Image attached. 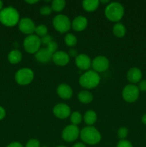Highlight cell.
Instances as JSON below:
<instances>
[{
    "label": "cell",
    "instance_id": "40",
    "mask_svg": "<svg viewBox=\"0 0 146 147\" xmlns=\"http://www.w3.org/2000/svg\"><path fill=\"white\" fill-rule=\"evenodd\" d=\"M142 122H143L145 125H146V113L143 115V116L142 117Z\"/></svg>",
    "mask_w": 146,
    "mask_h": 147
},
{
    "label": "cell",
    "instance_id": "39",
    "mask_svg": "<svg viewBox=\"0 0 146 147\" xmlns=\"http://www.w3.org/2000/svg\"><path fill=\"white\" fill-rule=\"evenodd\" d=\"M38 2V1H36V0H31V1H26V3H27V4H36V3Z\"/></svg>",
    "mask_w": 146,
    "mask_h": 147
},
{
    "label": "cell",
    "instance_id": "20",
    "mask_svg": "<svg viewBox=\"0 0 146 147\" xmlns=\"http://www.w3.org/2000/svg\"><path fill=\"white\" fill-rule=\"evenodd\" d=\"M77 98H78V100L84 104H88V103H91L93 100L92 94L88 90L80 91L77 96Z\"/></svg>",
    "mask_w": 146,
    "mask_h": 147
},
{
    "label": "cell",
    "instance_id": "14",
    "mask_svg": "<svg viewBox=\"0 0 146 147\" xmlns=\"http://www.w3.org/2000/svg\"><path fill=\"white\" fill-rule=\"evenodd\" d=\"M76 65L82 70H87L92 65L90 57L85 54H80L75 58Z\"/></svg>",
    "mask_w": 146,
    "mask_h": 147
},
{
    "label": "cell",
    "instance_id": "12",
    "mask_svg": "<svg viewBox=\"0 0 146 147\" xmlns=\"http://www.w3.org/2000/svg\"><path fill=\"white\" fill-rule=\"evenodd\" d=\"M53 113L58 119H64L71 115V109L70 106L64 103H58L54 106L53 109Z\"/></svg>",
    "mask_w": 146,
    "mask_h": 147
},
{
    "label": "cell",
    "instance_id": "44",
    "mask_svg": "<svg viewBox=\"0 0 146 147\" xmlns=\"http://www.w3.org/2000/svg\"><path fill=\"white\" fill-rule=\"evenodd\" d=\"M42 147H47V146H42Z\"/></svg>",
    "mask_w": 146,
    "mask_h": 147
},
{
    "label": "cell",
    "instance_id": "30",
    "mask_svg": "<svg viewBox=\"0 0 146 147\" xmlns=\"http://www.w3.org/2000/svg\"><path fill=\"white\" fill-rule=\"evenodd\" d=\"M52 11V9L51 7L48 5H45V6H42V7L40 8V12L42 15L44 16H47L50 15V14Z\"/></svg>",
    "mask_w": 146,
    "mask_h": 147
},
{
    "label": "cell",
    "instance_id": "36",
    "mask_svg": "<svg viewBox=\"0 0 146 147\" xmlns=\"http://www.w3.org/2000/svg\"><path fill=\"white\" fill-rule=\"evenodd\" d=\"M6 116V111L3 107L0 106V121L4 119Z\"/></svg>",
    "mask_w": 146,
    "mask_h": 147
},
{
    "label": "cell",
    "instance_id": "10",
    "mask_svg": "<svg viewBox=\"0 0 146 147\" xmlns=\"http://www.w3.org/2000/svg\"><path fill=\"white\" fill-rule=\"evenodd\" d=\"M91 66L96 73H103L108 69L110 62L105 56L100 55L94 57V60L92 61Z\"/></svg>",
    "mask_w": 146,
    "mask_h": 147
},
{
    "label": "cell",
    "instance_id": "27",
    "mask_svg": "<svg viewBox=\"0 0 146 147\" xmlns=\"http://www.w3.org/2000/svg\"><path fill=\"white\" fill-rule=\"evenodd\" d=\"M34 32L36 33V35L38 36L39 37H42L48 34V28L47 27V26L44 25V24H41V25L36 27Z\"/></svg>",
    "mask_w": 146,
    "mask_h": 147
},
{
    "label": "cell",
    "instance_id": "43",
    "mask_svg": "<svg viewBox=\"0 0 146 147\" xmlns=\"http://www.w3.org/2000/svg\"><path fill=\"white\" fill-rule=\"evenodd\" d=\"M57 147H66V146H57Z\"/></svg>",
    "mask_w": 146,
    "mask_h": 147
},
{
    "label": "cell",
    "instance_id": "31",
    "mask_svg": "<svg viewBox=\"0 0 146 147\" xmlns=\"http://www.w3.org/2000/svg\"><path fill=\"white\" fill-rule=\"evenodd\" d=\"M25 147H40V142L35 139H30L28 141Z\"/></svg>",
    "mask_w": 146,
    "mask_h": 147
},
{
    "label": "cell",
    "instance_id": "33",
    "mask_svg": "<svg viewBox=\"0 0 146 147\" xmlns=\"http://www.w3.org/2000/svg\"><path fill=\"white\" fill-rule=\"evenodd\" d=\"M117 147H133L132 144L129 141L125 139H122L117 143Z\"/></svg>",
    "mask_w": 146,
    "mask_h": 147
},
{
    "label": "cell",
    "instance_id": "3",
    "mask_svg": "<svg viewBox=\"0 0 146 147\" xmlns=\"http://www.w3.org/2000/svg\"><path fill=\"white\" fill-rule=\"evenodd\" d=\"M125 9L123 6L119 2H111L105 7L104 14L110 21L117 22L123 18Z\"/></svg>",
    "mask_w": 146,
    "mask_h": 147
},
{
    "label": "cell",
    "instance_id": "18",
    "mask_svg": "<svg viewBox=\"0 0 146 147\" xmlns=\"http://www.w3.org/2000/svg\"><path fill=\"white\" fill-rule=\"evenodd\" d=\"M127 78L133 84L139 83L142 79V72L138 67H131L127 73Z\"/></svg>",
    "mask_w": 146,
    "mask_h": 147
},
{
    "label": "cell",
    "instance_id": "13",
    "mask_svg": "<svg viewBox=\"0 0 146 147\" xmlns=\"http://www.w3.org/2000/svg\"><path fill=\"white\" fill-rule=\"evenodd\" d=\"M70 56L68 53L64 51H57L52 55L53 62L59 66H64L70 62Z\"/></svg>",
    "mask_w": 146,
    "mask_h": 147
},
{
    "label": "cell",
    "instance_id": "37",
    "mask_svg": "<svg viewBox=\"0 0 146 147\" xmlns=\"http://www.w3.org/2000/svg\"><path fill=\"white\" fill-rule=\"evenodd\" d=\"M7 147H24L20 144L19 142H12V143L9 144Z\"/></svg>",
    "mask_w": 146,
    "mask_h": 147
},
{
    "label": "cell",
    "instance_id": "22",
    "mask_svg": "<svg viewBox=\"0 0 146 147\" xmlns=\"http://www.w3.org/2000/svg\"><path fill=\"white\" fill-rule=\"evenodd\" d=\"M83 119H84V122H85L86 124L91 126L92 125H93L96 121H97V113H96L94 111H87L84 113Z\"/></svg>",
    "mask_w": 146,
    "mask_h": 147
},
{
    "label": "cell",
    "instance_id": "32",
    "mask_svg": "<svg viewBox=\"0 0 146 147\" xmlns=\"http://www.w3.org/2000/svg\"><path fill=\"white\" fill-rule=\"evenodd\" d=\"M40 40H41L42 44L46 45H47L49 43L51 42L52 41H53L52 37L51 35H50V34H47V35L41 37V38H40Z\"/></svg>",
    "mask_w": 146,
    "mask_h": 147
},
{
    "label": "cell",
    "instance_id": "17",
    "mask_svg": "<svg viewBox=\"0 0 146 147\" xmlns=\"http://www.w3.org/2000/svg\"><path fill=\"white\" fill-rule=\"evenodd\" d=\"M35 59L41 63H47L52 59V54L47 48H42L35 53Z\"/></svg>",
    "mask_w": 146,
    "mask_h": 147
},
{
    "label": "cell",
    "instance_id": "7",
    "mask_svg": "<svg viewBox=\"0 0 146 147\" xmlns=\"http://www.w3.org/2000/svg\"><path fill=\"white\" fill-rule=\"evenodd\" d=\"M34 72L28 67H24L19 70L15 74V80L19 85L27 86L31 83L34 79Z\"/></svg>",
    "mask_w": 146,
    "mask_h": 147
},
{
    "label": "cell",
    "instance_id": "9",
    "mask_svg": "<svg viewBox=\"0 0 146 147\" xmlns=\"http://www.w3.org/2000/svg\"><path fill=\"white\" fill-rule=\"evenodd\" d=\"M80 133V131L77 126L71 124L67 126L63 129L62 136L65 142H72L78 138Z\"/></svg>",
    "mask_w": 146,
    "mask_h": 147
},
{
    "label": "cell",
    "instance_id": "19",
    "mask_svg": "<svg viewBox=\"0 0 146 147\" xmlns=\"http://www.w3.org/2000/svg\"><path fill=\"white\" fill-rule=\"evenodd\" d=\"M100 1L98 0H85L82 1V7L88 12L94 11L98 8Z\"/></svg>",
    "mask_w": 146,
    "mask_h": 147
},
{
    "label": "cell",
    "instance_id": "8",
    "mask_svg": "<svg viewBox=\"0 0 146 147\" xmlns=\"http://www.w3.org/2000/svg\"><path fill=\"white\" fill-rule=\"evenodd\" d=\"M140 95L137 86L134 84H129L125 86L122 92L123 99L127 103H134L138 99Z\"/></svg>",
    "mask_w": 146,
    "mask_h": 147
},
{
    "label": "cell",
    "instance_id": "4",
    "mask_svg": "<svg viewBox=\"0 0 146 147\" xmlns=\"http://www.w3.org/2000/svg\"><path fill=\"white\" fill-rule=\"evenodd\" d=\"M100 82V76L94 70H87L83 73L79 79L80 86L86 89L94 88L98 86Z\"/></svg>",
    "mask_w": 146,
    "mask_h": 147
},
{
    "label": "cell",
    "instance_id": "38",
    "mask_svg": "<svg viewBox=\"0 0 146 147\" xmlns=\"http://www.w3.org/2000/svg\"><path fill=\"white\" fill-rule=\"evenodd\" d=\"M72 147H86L85 145L82 143H77L74 145Z\"/></svg>",
    "mask_w": 146,
    "mask_h": 147
},
{
    "label": "cell",
    "instance_id": "2",
    "mask_svg": "<svg viewBox=\"0 0 146 147\" xmlns=\"http://www.w3.org/2000/svg\"><path fill=\"white\" fill-rule=\"evenodd\" d=\"M80 136L84 143L90 145H95L101 141V134L96 128L86 126L80 131Z\"/></svg>",
    "mask_w": 146,
    "mask_h": 147
},
{
    "label": "cell",
    "instance_id": "16",
    "mask_svg": "<svg viewBox=\"0 0 146 147\" xmlns=\"http://www.w3.org/2000/svg\"><path fill=\"white\" fill-rule=\"evenodd\" d=\"M57 93L61 98L67 100L72 96L73 90L69 85L66 84V83H62V84L59 85V86L57 87Z\"/></svg>",
    "mask_w": 146,
    "mask_h": 147
},
{
    "label": "cell",
    "instance_id": "28",
    "mask_svg": "<svg viewBox=\"0 0 146 147\" xmlns=\"http://www.w3.org/2000/svg\"><path fill=\"white\" fill-rule=\"evenodd\" d=\"M128 135V130L125 127H121L117 131V136L120 139H125Z\"/></svg>",
    "mask_w": 146,
    "mask_h": 147
},
{
    "label": "cell",
    "instance_id": "42",
    "mask_svg": "<svg viewBox=\"0 0 146 147\" xmlns=\"http://www.w3.org/2000/svg\"><path fill=\"white\" fill-rule=\"evenodd\" d=\"M2 7H3V2L1 1H0V11L2 9Z\"/></svg>",
    "mask_w": 146,
    "mask_h": 147
},
{
    "label": "cell",
    "instance_id": "25",
    "mask_svg": "<svg viewBox=\"0 0 146 147\" xmlns=\"http://www.w3.org/2000/svg\"><path fill=\"white\" fill-rule=\"evenodd\" d=\"M64 42L69 47H74L77 43V39L74 34L69 33L66 34L64 37Z\"/></svg>",
    "mask_w": 146,
    "mask_h": 147
},
{
    "label": "cell",
    "instance_id": "6",
    "mask_svg": "<svg viewBox=\"0 0 146 147\" xmlns=\"http://www.w3.org/2000/svg\"><path fill=\"white\" fill-rule=\"evenodd\" d=\"M41 44V40L36 34L27 35L23 43L24 50L30 54H35L40 49Z\"/></svg>",
    "mask_w": 146,
    "mask_h": 147
},
{
    "label": "cell",
    "instance_id": "23",
    "mask_svg": "<svg viewBox=\"0 0 146 147\" xmlns=\"http://www.w3.org/2000/svg\"><path fill=\"white\" fill-rule=\"evenodd\" d=\"M113 34L117 37H123L125 35L126 28L122 23H116L113 28Z\"/></svg>",
    "mask_w": 146,
    "mask_h": 147
},
{
    "label": "cell",
    "instance_id": "11",
    "mask_svg": "<svg viewBox=\"0 0 146 147\" xmlns=\"http://www.w3.org/2000/svg\"><path fill=\"white\" fill-rule=\"evenodd\" d=\"M36 26L34 22L29 18H22L19 22V29L22 33L25 34H32L35 31Z\"/></svg>",
    "mask_w": 146,
    "mask_h": 147
},
{
    "label": "cell",
    "instance_id": "34",
    "mask_svg": "<svg viewBox=\"0 0 146 147\" xmlns=\"http://www.w3.org/2000/svg\"><path fill=\"white\" fill-rule=\"evenodd\" d=\"M139 90H141L143 92L146 91V80H140L138 83V86H137Z\"/></svg>",
    "mask_w": 146,
    "mask_h": 147
},
{
    "label": "cell",
    "instance_id": "41",
    "mask_svg": "<svg viewBox=\"0 0 146 147\" xmlns=\"http://www.w3.org/2000/svg\"><path fill=\"white\" fill-rule=\"evenodd\" d=\"M100 2L102 3V4H108V3H110V1L108 0H102Z\"/></svg>",
    "mask_w": 146,
    "mask_h": 147
},
{
    "label": "cell",
    "instance_id": "5",
    "mask_svg": "<svg viewBox=\"0 0 146 147\" xmlns=\"http://www.w3.org/2000/svg\"><path fill=\"white\" fill-rule=\"evenodd\" d=\"M52 24L54 29L62 34L67 32L72 27V22L70 19L64 14H58L55 16L52 20Z\"/></svg>",
    "mask_w": 146,
    "mask_h": 147
},
{
    "label": "cell",
    "instance_id": "21",
    "mask_svg": "<svg viewBox=\"0 0 146 147\" xmlns=\"http://www.w3.org/2000/svg\"><path fill=\"white\" fill-rule=\"evenodd\" d=\"M21 58H22V55L18 50H11L8 55V60L11 64H17L21 61Z\"/></svg>",
    "mask_w": 146,
    "mask_h": 147
},
{
    "label": "cell",
    "instance_id": "29",
    "mask_svg": "<svg viewBox=\"0 0 146 147\" xmlns=\"http://www.w3.org/2000/svg\"><path fill=\"white\" fill-rule=\"evenodd\" d=\"M57 48H58V45H57V43L54 41H52L51 42H50L47 45V49L52 55L57 52Z\"/></svg>",
    "mask_w": 146,
    "mask_h": 147
},
{
    "label": "cell",
    "instance_id": "15",
    "mask_svg": "<svg viewBox=\"0 0 146 147\" xmlns=\"http://www.w3.org/2000/svg\"><path fill=\"white\" fill-rule=\"evenodd\" d=\"M88 22L86 17L84 16H77L73 20L72 22V27L73 30L76 32H81L83 31L87 27Z\"/></svg>",
    "mask_w": 146,
    "mask_h": 147
},
{
    "label": "cell",
    "instance_id": "35",
    "mask_svg": "<svg viewBox=\"0 0 146 147\" xmlns=\"http://www.w3.org/2000/svg\"><path fill=\"white\" fill-rule=\"evenodd\" d=\"M68 55L70 57H77V55H77V50H75V49L74 48H72L69 50Z\"/></svg>",
    "mask_w": 146,
    "mask_h": 147
},
{
    "label": "cell",
    "instance_id": "1",
    "mask_svg": "<svg viewBox=\"0 0 146 147\" xmlns=\"http://www.w3.org/2000/svg\"><path fill=\"white\" fill-rule=\"evenodd\" d=\"M0 22L7 27L15 26L19 22V14L14 7H6L0 11Z\"/></svg>",
    "mask_w": 146,
    "mask_h": 147
},
{
    "label": "cell",
    "instance_id": "24",
    "mask_svg": "<svg viewBox=\"0 0 146 147\" xmlns=\"http://www.w3.org/2000/svg\"><path fill=\"white\" fill-rule=\"evenodd\" d=\"M66 5V1L64 0H54L52 2L51 8L52 11L56 12H60L64 9Z\"/></svg>",
    "mask_w": 146,
    "mask_h": 147
},
{
    "label": "cell",
    "instance_id": "26",
    "mask_svg": "<svg viewBox=\"0 0 146 147\" xmlns=\"http://www.w3.org/2000/svg\"><path fill=\"white\" fill-rule=\"evenodd\" d=\"M70 121H71L72 124L77 126L80 124L82 121V114L78 111H74L70 115Z\"/></svg>",
    "mask_w": 146,
    "mask_h": 147
}]
</instances>
